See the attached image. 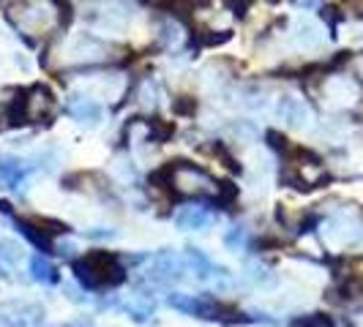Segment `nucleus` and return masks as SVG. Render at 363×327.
<instances>
[{"label":"nucleus","instance_id":"f257e3e1","mask_svg":"<svg viewBox=\"0 0 363 327\" xmlns=\"http://www.w3.org/2000/svg\"><path fill=\"white\" fill-rule=\"evenodd\" d=\"M9 17L19 30L30 36H50L72 19V8L66 0H17Z\"/></svg>","mask_w":363,"mask_h":327},{"label":"nucleus","instance_id":"f03ea898","mask_svg":"<svg viewBox=\"0 0 363 327\" xmlns=\"http://www.w3.org/2000/svg\"><path fill=\"white\" fill-rule=\"evenodd\" d=\"M74 278L88 292L112 289L126 281V265L115 251H88L74 262Z\"/></svg>","mask_w":363,"mask_h":327},{"label":"nucleus","instance_id":"7ed1b4c3","mask_svg":"<svg viewBox=\"0 0 363 327\" xmlns=\"http://www.w3.org/2000/svg\"><path fill=\"white\" fill-rule=\"evenodd\" d=\"M153 180L162 183L169 188V194H178V197H194V200H208L213 197L216 200L218 183L202 169L197 164L189 161H175L167 164L162 172L153 175Z\"/></svg>","mask_w":363,"mask_h":327},{"label":"nucleus","instance_id":"20e7f679","mask_svg":"<svg viewBox=\"0 0 363 327\" xmlns=\"http://www.w3.org/2000/svg\"><path fill=\"white\" fill-rule=\"evenodd\" d=\"M9 120L17 123H50L57 112L55 96L47 85H33L28 91L17 93V98L9 101Z\"/></svg>","mask_w":363,"mask_h":327},{"label":"nucleus","instance_id":"39448f33","mask_svg":"<svg viewBox=\"0 0 363 327\" xmlns=\"http://www.w3.org/2000/svg\"><path fill=\"white\" fill-rule=\"evenodd\" d=\"M167 306L181 311L186 316H197V319H218L227 322V309L216 303L208 294H183V292H169L167 294Z\"/></svg>","mask_w":363,"mask_h":327},{"label":"nucleus","instance_id":"423d86ee","mask_svg":"<svg viewBox=\"0 0 363 327\" xmlns=\"http://www.w3.org/2000/svg\"><path fill=\"white\" fill-rule=\"evenodd\" d=\"M183 270H186V265H183V259L175 251H159V254L153 256L150 262H147L145 268V278L147 281H153V284H175V281H181L183 278Z\"/></svg>","mask_w":363,"mask_h":327},{"label":"nucleus","instance_id":"0eeeda50","mask_svg":"<svg viewBox=\"0 0 363 327\" xmlns=\"http://www.w3.org/2000/svg\"><path fill=\"white\" fill-rule=\"evenodd\" d=\"M44 309L38 303H3L0 306V327H41Z\"/></svg>","mask_w":363,"mask_h":327},{"label":"nucleus","instance_id":"6e6552de","mask_svg":"<svg viewBox=\"0 0 363 327\" xmlns=\"http://www.w3.org/2000/svg\"><path fill=\"white\" fill-rule=\"evenodd\" d=\"M276 115L281 117V123H287V126H292V128H303L311 117L306 101L298 98V96H292V93L281 96V98L276 101Z\"/></svg>","mask_w":363,"mask_h":327},{"label":"nucleus","instance_id":"1a4fd4ad","mask_svg":"<svg viewBox=\"0 0 363 327\" xmlns=\"http://www.w3.org/2000/svg\"><path fill=\"white\" fill-rule=\"evenodd\" d=\"M28 172H30L28 161H22L17 156H0V183H3L6 188H14V191L22 188Z\"/></svg>","mask_w":363,"mask_h":327},{"label":"nucleus","instance_id":"9d476101","mask_svg":"<svg viewBox=\"0 0 363 327\" xmlns=\"http://www.w3.org/2000/svg\"><path fill=\"white\" fill-rule=\"evenodd\" d=\"M186 262H189V268L194 270V275L202 278V281H205V278H213V275H227V270L213 265L208 256L202 254L200 248H186Z\"/></svg>","mask_w":363,"mask_h":327},{"label":"nucleus","instance_id":"9b49d317","mask_svg":"<svg viewBox=\"0 0 363 327\" xmlns=\"http://www.w3.org/2000/svg\"><path fill=\"white\" fill-rule=\"evenodd\" d=\"M175 224H178V229H186V232H191V229H205V226L211 224V213H208V207H202V205H191V207H183L181 213L175 216Z\"/></svg>","mask_w":363,"mask_h":327},{"label":"nucleus","instance_id":"f8f14e48","mask_svg":"<svg viewBox=\"0 0 363 327\" xmlns=\"http://www.w3.org/2000/svg\"><path fill=\"white\" fill-rule=\"evenodd\" d=\"M69 115H72L74 120H88V123H96V120H101V115H104V109L99 101H93V98H74L72 104H69Z\"/></svg>","mask_w":363,"mask_h":327},{"label":"nucleus","instance_id":"ddd939ff","mask_svg":"<svg viewBox=\"0 0 363 327\" xmlns=\"http://www.w3.org/2000/svg\"><path fill=\"white\" fill-rule=\"evenodd\" d=\"M30 278L38 281V284H57L60 281V272L55 268L47 256L36 254L30 259Z\"/></svg>","mask_w":363,"mask_h":327},{"label":"nucleus","instance_id":"4468645a","mask_svg":"<svg viewBox=\"0 0 363 327\" xmlns=\"http://www.w3.org/2000/svg\"><path fill=\"white\" fill-rule=\"evenodd\" d=\"M17 229H19V235L28 237L38 251H52V240H50V235H47L44 229H38L33 221H28V218H17Z\"/></svg>","mask_w":363,"mask_h":327},{"label":"nucleus","instance_id":"2eb2a0df","mask_svg":"<svg viewBox=\"0 0 363 327\" xmlns=\"http://www.w3.org/2000/svg\"><path fill=\"white\" fill-rule=\"evenodd\" d=\"M295 41H298L303 50H314V47L323 44V33H320V28L311 25V22H298V28H295Z\"/></svg>","mask_w":363,"mask_h":327},{"label":"nucleus","instance_id":"dca6fc26","mask_svg":"<svg viewBox=\"0 0 363 327\" xmlns=\"http://www.w3.org/2000/svg\"><path fill=\"white\" fill-rule=\"evenodd\" d=\"M123 311H126L134 322H140V325H143V322H147V319L153 316V300H147V297L140 294V297L128 300L126 306H123Z\"/></svg>","mask_w":363,"mask_h":327},{"label":"nucleus","instance_id":"f3484780","mask_svg":"<svg viewBox=\"0 0 363 327\" xmlns=\"http://www.w3.org/2000/svg\"><path fill=\"white\" fill-rule=\"evenodd\" d=\"M172 134H175V126H172V123H167L162 117H150V120H147V139H150V142H167Z\"/></svg>","mask_w":363,"mask_h":327},{"label":"nucleus","instance_id":"a211bd4d","mask_svg":"<svg viewBox=\"0 0 363 327\" xmlns=\"http://www.w3.org/2000/svg\"><path fill=\"white\" fill-rule=\"evenodd\" d=\"M292 327H333V319L325 314H306V316L292 319Z\"/></svg>","mask_w":363,"mask_h":327},{"label":"nucleus","instance_id":"6ab92c4d","mask_svg":"<svg viewBox=\"0 0 363 327\" xmlns=\"http://www.w3.org/2000/svg\"><path fill=\"white\" fill-rule=\"evenodd\" d=\"M33 224H36L38 229H44L47 235H66L69 232V224H63V221H55V218H44V216H38V218H30Z\"/></svg>","mask_w":363,"mask_h":327},{"label":"nucleus","instance_id":"aec40b11","mask_svg":"<svg viewBox=\"0 0 363 327\" xmlns=\"http://www.w3.org/2000/svg\"><path fill=\"white\" fill-rule=\"evenodd\" d=\"M224 246L230 251H240L246 246V229L243 226H230V232L224 235Z\"/></svg>","mask_w":363,"mask_h":327},{"label":"nucleus","instance_id":"412c9836","mask_svg":"<svg viewBox=\"0 0 363 327\" xmlns=\"http://www.w3.org/2000/svg\"><path fill=\"white\" fill-rule=\"evenodd\" d=\"M172 112L175 115H194L197 112V101L191 96H178V98H172Z\"/></svg>","mask_w":363,"mask_h":327},{"label":"nucleus","instance_id":"4be33fe9","mask_svg":"<svg viewBox=\"0 0 363 327\" xmlns=\"http://www.w3.org/2000/svg\"><path fill=\"white\" fill-rule=\"evenodd\" d=\"M265 139H268V145L273 147V150H279V153H290V139L284 137V134H279V131H268L265 134Z\"/></svg>","mask_w":363,"mask_h":327},{"label":"nucleus","instance_id":"5701e85b","mask_svg":"<svg viewBox=\"0 0 363 327\" xmlns=\"http://www.w3.org/2000/svg\"><path fill=\"white\" fill-rule=\"evenodd\" d=\"M159 36H162V41L167 44V47L181 41V33H178V28H175V25H162V28H159Z\"/></svg>","mask_w":363,"mask_h":327},{"label":"nucleus","instance_id":"b1692460","mask_svg":"<svg viewBox=\"0 0 363 327\" xmlns=\"http://www.w3.org/2000/svg\"><path fill=\"white\" fill-rule=\"evenodd\" d=\"M249 278L255 281V284H273V275L265 268H257V265H252L249 268Z\"/></svg>","mask_w":363,"mask_h":327},{"label":"nucleus","instance_id":"393cba45","mask_svg":"<svg viewBox=\"0 0 363 327\" xmlns=\"http://www.w3.org/2000/svg\"><path fill=\"white\" fill-rule=\"evenodd\" d=\"M224 6L235 14V17H246V11H249V6H252V0H224Z\"/></svg>","mask_w":363,"mask_h":327},{"label":"nucleus","instance_id":"a878e982","mask_svg":"<svg viewBox=\"0 0 363 327\" xmlns=\"http://www.w3.org/2000/svg\"><path fill=\"white\" fill-rule=\"evenodd\" d=\"M17 259V248H14V243H9V240H3L0 237V262H14Z\"/></svg>","mask_w":363,"mask_h":327},{"label":"nucleus","instance_id":"bb28decb","mask_svg":"<svg viewBox=\"0 0 363 327\" xmlns=\"http://www.w3.org/2000/svg\"><path fill=\"white\" fill-rule=\"evenodd\" d=\"M295 8H303V11H317L323 8V0H290Z\"/></svg>","mask_w":363,"mask_h":327},{"label":"nucleus","instance_id":"cd10ccee","mask_svg":"<svg viewBox=\"0 0 363 327\" xmlns=\"http://www.w3.org/2000/svg\"><path fill=\"white\" fill-rule=\"evenodd\" d=\"M345 3H347V8L355 14V17L363 19V0H345Z\"/></svg>","mask_w":363,"mask_h":327},{"label":"nucleus","instance_id":"c85d7f7f","mask_svg":"<svg viewBox=\"0 0 363 327\" xmlns=\"http://www.w3.org/2000/svg\"><path fill=\"white\" fill-rule=\"evenodd\" d=\"M352 71H355V74H358V76L363 79V52L352 57Z\"/></svg>","mask_w":363,"mask_h":327},{"label":"nucleus","instance_id":"c756f323","mask_svg":"<svg viewBox=\"0 0 363 327\" xmlns=\"http://www.w3.org/2000/svg\"><path fill=\"white\" fill-rule=\"evenodd\" d=\"M6 278V268H3V262H0V281Z\"/></svg>","mask_w":363,"mask_h":327}]
</instances>
